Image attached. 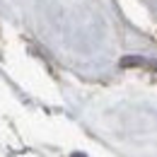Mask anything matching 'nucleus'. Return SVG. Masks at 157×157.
<instances>
[{"mask_svg":"<svg viewBox=\"0 0 157 157\" xmlns=\"http://www.w3.org/2000/svg\"><path fill=\"white\" fill-rule=\"evenodd\" d=\"M152 68L157 70V60L152 58H140V56H126V58H121V68Z\"/></svg>","mask_w":157,"mask_h":157,"instance_id":"1","label":"nucleus"},{"mask_svg":"<svg viewBox=\"0 0 157 157\" xmlns=\"http://www.w3.org/2000/svg\"><path fill=\"white\" fill-rule=\"evenodd\" d=\"M73 157H85V155H82V152H75V155H73Z\"/></svg>","mask_w":157,"mask_h":157,"instance_id":"2","label":"nucleus"}]
</instances>
